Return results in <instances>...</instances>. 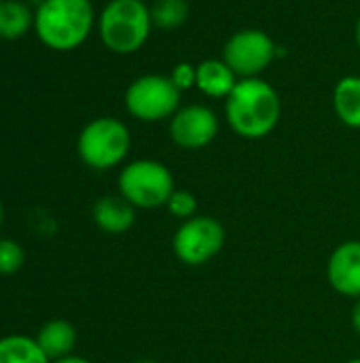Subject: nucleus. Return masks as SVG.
Returning <instances> with one entry per match:
<instances>
[{"instance_id": "12", "label": "nucleus", "mask_w": 360, "mask_h": 363, "mask_svg": "<svg viewBox=\"0 0 360 363\" xmlns=\"http://www.w3.org/2000/svg\"><path fill=\"white\" fill-rule=\"evenodd\" d=\"M238 81V74L229 68V64L223 57H210L197 64L195 89H199L208 98L227 100L229 94L236 89Z\"/></svg>"}, {"instance_id": "13", "label": "nucleus", "mask_w": 360, "mask_h": 363, "mask_svg": "<svg viewBox=\"0 0 360 363\" xmlns=\"http://www.w3.org/2000/svg\"><path fill=\"white\" fill-rule=\"evenodd\" d=\"M36 342L45 351V355L51 362H55V359L72 355L76 347V330L66 319H51L38 330Z\"/></svg>"}, {"instance_id": "4", "label": "nucleus", "mask_w": 360, "mask_h": 363, "mask_svg": "<svg viewBox=\"0 0 360 363\" xmlns=\"http://www.w3.org/2000/svg\"><path fill=\"white\" fill-rule=\"evenodd\" d=\"M132 149L129 128L117 117L91 119L76 138L81 162L93 170H110L121 166Z\"/></svg>"}, {"instance_id": "16", "label": "nucleus", "mask_w": 360, "mask_h": 363, "mask_svg": "<svg viewBox=\"0 0 360 363\" xmlns=\"http://www.w3.org/2000/svg\"><path fill=\"white\" fill-rule=\"evenodd\" d=\"M0 363H51L36 338L21 334L0 338Z\"/></svg>"}, {"instance_id": "20", "label": "nucleus", "mask_w": 360, "mask_h": 363, "mask_svg": "<svg viewBox=\"0 0 360 363\" xmlns=\"http://www.w3.org/2000/svg\"><path fill=\"white\" fill-rule=\"evenodd\" d=\"M170 79H172V83H174L180 91L193 89V87H195V83H197V64L178 62V64L172 68Z\"/></svg>"}, {"instance_id": "8", "label": "nucleus", "mask_w": 360, "mask_h": 363, "mask_svg": "<svg viewBox=\"0 0 360 363\" xmlns=\"http://www.w3.org/2000/svg\"><path fill=\"white\" fill-rule=\"evenodd\" d=\"M276 55V40L259 28H244L233 32L223 47V60L238 74V79L261 77L272 66Z\"/></svg>"}, {"instance_id": "21", "label": "nucleus", "mask_w": 360, "mask_h": 363, "mask_svg": "<svg viewBox=\"0 0 360 363\" xmlns=\"http://www.w3.org/2000/svg\"><path fill=\"white\" fill-rule=\"evenodd\" d=\"M352 328L360 336V298L354 302V308H352Z\"/></svg>"}, {"instance_id": "9", "label": "nucleus", "mask_w": 360, "mask_h": 363, "mask_svg": "<svg viewBox=\"0 0 360 363\" xmlns=\"http://www.w3.org/2000/svg\"><path fill=\"white\" fill-rule=\"evenodd\" d=\"M221 130L219 115L206 104L180 106L170 119V138L176 147L197 151L208 147Z\"/></svg>"}, {"instance_id": "3", "label": "nucleus", "mask_w": 360, "mask_h": 363, "mask_svg": "<svg viewBox=\"0 0 360 363\" xmlns=\"http://www.w3.org/2000/svg\"><path fill=\"white\" fill-rule=\"evenodd\" d=\"M98 36L102 45L117 55L138 53L151 32V6L144 0H108L98 13Z\"/></svg>"}, {"instance_id": "23", "label": "nucleus", "mask_w": 360, "mask_h": 363, "mask_svg": "<svg viewBox=\"0 0 360 363\" xmlns=\"http://www.w3.org/2000/svg\"><path fill=\"white\" fill-rule=\"evenodd\" d=\"M354 36H356V45H359L360 49V17L359 21H356V32H354Z\"/></svg>"}, {"instance_id": "1", "label": "nucleus", "mask_w": 360, "mask_h": 363, "mask_svg": "<svg viewBox=\"0 0 360 363\" xmlns=\"http://www.w3.org/2000/svg\"><path fill=\"white\" fill-rule=\"evenodd\" d=\"M282 117V102L272 83L263 77L240 79L236 89L225 100L227 125L246 140L269 136Z\"/></svg>"}, {"instance_id": "19", "label": "nucleus", "mask_w": 360, "mask_h": 363, "mask_svg": "<svg viewBox=\"0 0 360 363\" xmlns=\"http://www.w3.org/2000/svg\"><path fill=\"white\" fill-rule=\"evenodd\" d=\"M168 213L180 221H187L191 217L197 215V198L195 194L187 191V189H174V194L170 196L168 204H166Z\"/></svg>"}, {"instance_id": "11", "label": "nucleus", "mask_w": 360, "mask_h": 363, "mask_svg": "<svg viewBox=\"0 0 360 363\" xmlns=\"http://www.w3.org/2000/svg\"><path fill=\"white\" fill-rule=\"evenodd\" d=\"M136 206L129 204L121 194L102 196L93 204V221L106 234H125L136 223Z\"/></svg>"}, {"instance_id": "5", "label": "nucleus", "mask_w": 360, "mask_h": 363, "mask_svg": "<svg viewBox=\"0 0 360 363\" xmlns=\"http://www.w3.org/2000/svg\"><path fill=\"white\" fill-rule=\"evenodd\" d=\"M119 194L140 211H151L166 206L174 194V174L172 170L157 160H134L125 164L117 179Z\"/></svg>"}, {"instance_id": "10", "label": "nucleus", "mask_w": 360, "mask_h": 363, "mask_svg": "<svg viewBox=\"0 0 360 363\" xmlns=\"http://www.w3.org/2000/svg\"><path fill=\"white\" fill-rule=\"evenodd\" d=\"M327 279L331 287L346 298H360V240L342 242L329 257Z\"/></svg>"}, {"instance_id": "22", "label": "nucleus", "mask_w": 360, "mask_h": 363, "mask_svg": "<svg viewBox=\"0 0 360 363\" xmlns=\"http://www.w3.org/2000/svg\"><path fill=\"white\" fill-rule=\"evenodd\" d=\"M51 363H91L89 359H85V357H79V355H68V357H62V359H55V362Z\"/></svg>"}, {"instance_id": "26", "label": "nucleus", "mask_w": 360, "mask_h": 363, "mask_svg": "<svg viewBox=\"0 0 360 363\" xmlns=\"http://www.w3.org/2000/svg\"><path fill=\"white\" fill-rule=\"evenodd\" d=\"M346 363H360V357H356V359H350V362H346Z\"/></svg>"}, {"instance_id": "14", "label": "nucleus", "mask_w": 360, "mask_h": 363, "mask_svg": "<svg viewBox=\"0 0 360 363\" xmlns=\"http://www.w3.org/2000/svg\"><path fill=\"white\" fill-rule=\"evenodd\" d=\"M333 111L337 119L352 128L360 130V77L348 74L337 81L333 89Z\"/></svg>"}, {"instance_id": "24", "label": "nucleus", "mask_w": 360, "mask_h": 363, "mask_svg": "<svg viewBox=\"0 0 360 363\" xmlns=\"http://www.w3.org/2000/svg\"><path fill=\"white\" fill-rule=\"evenodd\" d=\"M2 219H4V208H2V202H0V225H2Z\"/></svg>"}, {"instance_id": "15", "label": "nucleus", "mask_w": 360, "mask_h": 363, "mask_svg": "<svg viewBox=\"0 0 360 363\" xmlns=\"http://www.w3.org/2000/svg\"><path fill=\"white\" fill-rule=\"evenodd\" d=\"M34 30V9L25 0H4L0 6V38L17 40Z\"/></svg>"}, {"instance_id": "7", "label": "nucleus", "mask_w": 360, "mask_h": 363, "mask_svg": "<svg viewBox=\"0 0 360 363\" xmlns=\"http://www.w3.org/2000/svg\"><path fill=\"white\" fill-rule=\"evenodd\" d=\"M227 232L223 223L208 215H195L182 221L172 238V249L178 262L197 268L212 262L225 247Z\"/></svg>"}, {"instance_id": "18", "label": "nucleus", "mask_w": 360, "mask_h": 363, "mask_svg": "<svg viewBox=\"0 0 360 363\" xmlns=\"http://www.w3.org/2000/svg\"><path fill=\"white\" fill-rule=\"evenodd\" d=\"M25 264V251L17 240L0 238V274L11 277L19 272Z\"/></svg>"}, {"instance_id": "27", "label": "nucleus", "mask_w": 360, "mask_h": 363, "mask_svg": "<svg viewBox=\"0 0 360 363\" xmlns=\"http://www.w3.org/2000/svg\"><path fill=\"white\" fill-rule=\"evenodd\" d=\"M2 2H4V0H0V6H2Z\"/></svg>"}, {"instance_id": "2", "label": "nucleus", "mask_w": 360, "mask_h": 363, "mask_svg": "<svg viewBox=\"0 0 360 363\" xmlns=\"http://www.w3.org/2000/svg\"><path fill=\"white\" fill-rule=\"evenodd\" d=\"M98 13L91 0H45L34 11V34L51 51H74L93 32Z\"/></svg>"}, {"instance_id": "17", "label": "nucleus", "mask_w": 360, "mask_h": 363, "mask_svg": "<svg viewBox=\"0 0 360 363\" xmlns=\"http://www.w3.org/2000/svg\"><path fill=\"white\" fill-rule=\"evenodd\" d=\"M153 28L157 30H176L189 19V2L187 0H155L151 4Z\"/></svg>"}, {"instance_id": "25", "label": "nucleus", "mask_w": 360, "mask_h": 363, "mask_svg": "<svg viewBox=\"0 0 360 363\" xmlns=\"http://www.w3.org/2000/svg\"><path fill=\"white\" fill-rule=\"evenodd\" d=\"M134 363H159V362H155V359H140V362H134Z\"/></svg>"}, {"instance_id": "6", "label": "nucleus", "mask_w": 360, "mask_h": 363, "mask_svg": "<svg viewBox=\"0 0 360 363\" xmlns=\"http://www.w3.org/2000/svg\"><path fill=\"white\" fill-rule=\"evenodd\" d=\"M180 98L182 91L170 74H142L125 89V111L144 123L166 121L180 108Z\"/></svg>"}]
</instances>
